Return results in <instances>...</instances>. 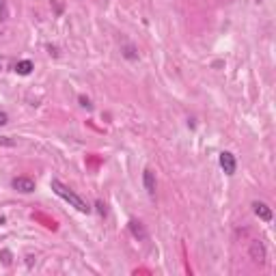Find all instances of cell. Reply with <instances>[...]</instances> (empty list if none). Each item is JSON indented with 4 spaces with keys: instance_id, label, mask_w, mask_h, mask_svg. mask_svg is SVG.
<instances>
[{
    "instance_id": "1",
    "label": "cell",
    "mask_w": 276,
    "mask_h": 276,
    "mask_svg": "<svg viewBox=\"0 0 276 276\" xmlns=\"http://www.w3.org/2000/svg\"><path fill=\"white\" fill-rule=\"evenodd\" d=\"M50 188L54 190L56 197H61L63 201H67L71 207H76V209H78V212H82V214H88V212H91L88 203H86L82 197H80V194H76L74 190H71L69 186H65L61 179H52V181H50Z\"/></svg>"
},
{
    "instance_id": "5",
    "label": "cell",
    "mask_w": 276,
    "mask_h": 276,
    "mask_svg": "<svg viewBox=\"0 0 276 276\" xmlns=\"http://www.w3.org/2000/svg\"><path fill=\"white\" fill-rule=\"evenodd\" d=\"M253 212H255L259 218H261L263 222H270V220H272V209L267 207L265 203H261V201H255V203H253Z\"/></svg>"
},
{
    "instance_id": "9",
    "label": "cell",
    "mask_w": 276,
    "mask_h": 276,
    "mask_svg": "<svg viewBox=\"0 0 276 276\" xmlns=\"http://www.w3.org/2000/svg\"><path fill=\"white\" fill-rule=\"evenodd\" d=\"M80 104H82V108H86V110H91V108H93L91 100H86V97H80Z\"/></svg>"
},
{
    "instance_id": "6",
    "label": "cell",
    "mask_w": 276,
    "mask_h": 276,
    "mask_svg": "<svg viewBox=\"0 0 276 276\" xmlns=\"http://www.w3.org/2000/svg\"><path fill=\"white\" fill-rule=\"evenodd\" d=\"M129 233L134 235L136 240H147V231H145V226L143 222H138V220H129Z\"/></svg>"
},
{
    "instance_id": "12",
    "label": "cell",
    "mask_w": 276,
    "mask_h": 276,
    "mask_svg": "<svg viewBox=\"0 0 276 276\" xmlns=\"http://www.w3.org/2000/svg\"><path fill=\"white\" fill-rule=\"evenodd\" d=\"M5 222H7V218H5V216H0V224H5Z\"/></svg>"
},
{
    "instance_id": "3",
    "label": "cell",
    "mask_w": 276,
    "mask_h": 276,
    "mask_svg": "<svg viewBox=\"0 0 276 276\" xmlns=\"http://www.w3.org/2000/svg\"><path fill=\"white\" fill-rule=\"evenodd\" d=\"M13 186V190H18L22 194H30V192H35V181L28 179V177H15V179L11 181Z\"/></svg>"
},
{
    "instance_id": "8",
    "label": "cell",
    "mask_w": 276,
    "mask_h": 276,
    "mask_svg": "<svg viewBox=\"0 0 276 276\" xmlns=\"http://www.w3.org/2000/svg\"><path fill=\"white\" fill-rule=\"evenodd\" d=\"M13 69H15V74H20V76H30L32 69H35V65L30 61H18L13 65Z\"/></svg>"
},
{
    "instance_id": "2",
    "label": "cell",
    "mask_w": 276,
    "mask_h": 276,
    "mask_svg": "<svg viewBox=\"0 0 276 276\" xmlns=\"http://www.w3.org/2000/svg\"><path fill=\"white\" fill-rule=\"evenodd\" d=\"M218 162H220V168L224 170L226 175H235V168H238V162H235V156L231 151H222L220 158H218Z\"/></svg>"
},
{
    "instance_id": "13",
    "label": "cell",
    "mask_w": 276,
    "mask_h": 276,
    "mask_svg": "<svg viewBox=\"0 0 276 276\" xmlns=\"http://www.w3.org/2000/svg\"><path fill=\"white\" fill-rule=\"evenodd\" d=\"M0 69H3V65H0Z\"/></svg>"
},
{
    "instance_id": "4",
    "label": "cell",
    "mask_w": 276,
    "mask_h": 276,
    "mask_svg": "<svg viewBox=\"0 0 276 276\" xmlns=\"http://www.w3.org/2000/svg\"><path fill=\"white\" fill-rule=\"evenodd\" d=\"M143 183H145V190H147L149 197H156V173L151 168H147L143 173Z\"/></svg>"
},
{
    "instance_id": "10",
    "label": "cell",
    "mask_w": 276,
    "mask_h": 276,
    "mask_svg": "<svg viewBox=\"0 0 276 276\" xmlns=\"http://www.w3.org/2000/svg\"><path fill=\"white\" fill-rule=\"evenodd\" d=\"M95 207H97V212H100L102 216H104V214H106V205H104V203H102V201H97V203H95Z\"/></svg>"
},
{
    "instance_id": "11",
    "label": "cell",
    "mask_w": 276,
    "mask_h": 276,
    "mask_svg": "<svg viewBox=\"0 0 276 276\" xmlns=\"http://www.w3.org/2000/svg\"><path fill=\"white\" fill-rule=\"evenodd\" d=\"M7 121H9V117H7V112H3V110H0V125H5Z\"/></svg>"
},
{
    "instance_id": "7",
    "label": "cell",
    "mask_w": 276,
    "mask_h": 276,
    "mask_svg": "<svg viewBox=\"0 0 276 276\" xmlns=\"http://www.w3.org/2000/svg\"><path fill=\"white\" fill-rule=\"evenodd\" d=\"M250 257H253L257 263L265 261V248H263L261 242H253V246H250Z\"/></svg>"
}]
</instances>
